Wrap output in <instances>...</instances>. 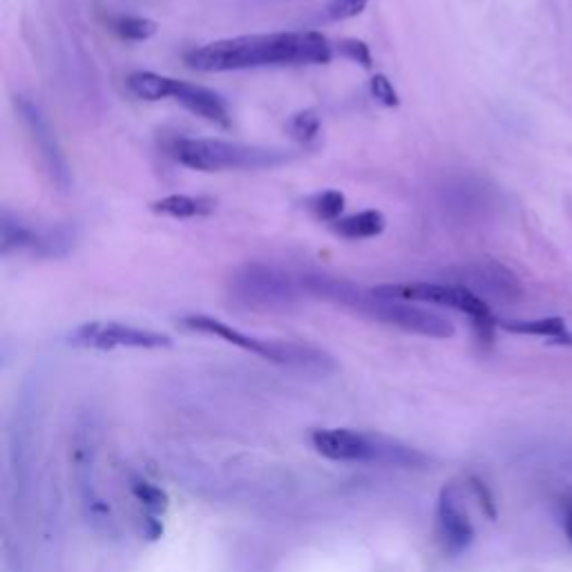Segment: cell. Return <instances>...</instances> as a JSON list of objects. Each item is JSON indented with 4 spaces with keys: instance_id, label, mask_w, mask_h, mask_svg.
I'll use <instances>...</instances> for the list:
<instances>
[{
    "instance_id": "obj_9",
    "label": "cell",
    "mask_w": 572,
    "mask_h": 572,
    "mask_svg": "<svg viewBox=\"0 0 572 572\" xmlns=\"http://www.w3.org/2000/svg\"><path fill=\"white\" fill-rule=\"evenodd\" d=\"M16 110L21 114L27 130H30V137L38 150V157H41L52 184L56 186V190H61V193H68L72 188V173L68 159H65L63 150L59 146V139H56L54 130L50 128V123H47L45 114L32 99L27 97H16Z\"/></svg>"
},
{
    "instance_id": "obj_18",
    "label": "cell",
    "mask_w": 572,
    "mask_h": 572,
    "mask_svg": "<svg viewBox=\"0 0 572 572\" xmlns=\"http://www.w3.org/2000/svg\"><path fill=\"white\" fill-rule=\"evenodd\" d=\"M503 331L517 333V336H537L548 338L550 342L568 333V324L564 318H539V320H503L499 322Z\"/></svg>"
},
{
    "instance_id": "obj_26",
    "label": "cell",
    "mask_w": 572,
    "mask_h": 572,
    "mask_svg": "<svg viewBox=\"0 0 572 572\" xmlns=\"http://www.w3.org/2000/svg\"><path fill=\"white\" fill-rule=\"evenodd\" d=\"M470 485L476 494V499H479V503H481L483 512L488 514L490 519H497V505H494V497H492V492L488 490V485H485L479 476H470Z\"/></svg>"
},
{
    "instance_id": "obj_5",
    "label": "cell",
    "mask_w": 572,
    "mask_h": 572,
    "mask_svg": "<svg viewBox=\"0 0 572 572\" xmlns=\"http://www.w3.org/2000/svg\"><path fill=\"white\" fill-rule=\"evenodd\" d=\"M173 155L181 166L217 173V170H260L282 166L291 161L289 150L260 148L249 143L224 139H179L173 146Z\"/></svg>"
},
{
    "instance_id": "obj_2",
    "label": "cell",
    "mask_w": 572,
    "mask_h": 572,
    "mask_svg": "<svg viewBox=\"0 0 572 572\" xmlns=\"http://www.w3.org/2000/svg\"><path fill=\"white\" fill-rule=\"evenodd\" d=\"M304 293L318 300H327L354 311L356 316L374 320L387 327L403 329L416 336L445 340L454 336V324L436 311L416 307L414 302H403L394 298H383L374 289L349 282L345 278H333L324 273H307L300 278Z\"/></svg>"
},
{
    "instance_id": "obj_19",
    "label": "cell",
    "mask_w": 572,
    "mask_h": 572,
    "mask_svg": "<svg viewBox=\"0 0 572 572\" xmlns=\"http://www.w3.org/2000/svg\"><path fill=\"white\" fill-rule=\"evenodd\" d=\"M307 208L322 222H338L345 211V195L340 190H322L307 199Z\"/></svg>"
},
{
    "instance_id": "obj_14",
    "label": "cell",
    "mask_w": 572,
    "mask_h": 572,
    "mask_svg": "<svg viewBox=\"0 0 572 572\" xmlns=\"http://www.w3.org/2000/svg\"><path fill=\"white\" fill-rule=\"evenodd\" d=\"M38 242H41V228H32L9 211L3 213V222H0V249H3V255L18 251H30L36 255Z\"/></svg>"
},
{
    "instance_id": "obj_16",
    "label": "cell",
    "mask_w": 572,
    "mask_h": 572,
    "mask_svg": "<svg viewBox=\"0 0 572 572\" xmlns=\"http://www.w3.org/2000/svg\"><path fill=\"white\" fill-rule=\"evenodd\" d=\"M387 228V219L380 211H362L349 217H340L331 224V231L345 237V240H371V237L383 235Z\"/></svg>"
},
{
    "instance_id": "obj_6",
    "label": "cell",
    "mask_w": 572,
    "mask_h": 572,
    "mask_svg": "<svg viewBox=\"0 0 572 572\" xmlns=\"http://www.w3.org/2000/svg\"><path fill=\"white\" fill-rule=\"evenodd\" d=\"M311 445L324 459L336 463H387L409 467L423 461V456L416 450H409L407 445L347 427L313 429Z\"/></svg>"
},
{
    "instance_id": "obj_7",
    "label": "cell",
    "mask_w": 572,
    "mask_h": 572,
    "mask_svg": "<svg viewBox=\"0 0 572 572\" xmlns=\"http://www.w3.org/2000/svg\"><path fill=\"white\" fill-rule=\"evenodd\" d=\"M383 298H394L403 302L418 304H436V307H447L465 313L470 318L483 345H490L494 340V329L499 322L494 320L490 304L481 300L474 291L465 289L461 284H434V282H403V284H383L374 289Z\"/></svg>"
},
{
    "instance_id": "obj_21",
    "label": "cell",
    "mask_w": 572,
    "mask_h": 572,
    "mask_svg": "<svg viewBox=\"0 0 572 572\" xmlns=\"http://www.w3.org/2000/svg\"><path fill=\"white\" fill-rule=\"evenodd\" d=\"M112 30L126 41H148L157 34V23L141 16H117L112 21Z\"/></svg>"
},
{
    "instance_id": "obj_22",
    "label": "cell",
    "mask_w": 572,
    "mask_h": 572,
    "mask_svg": "<svg viewBox=\"0 0 572 572\" xmlns=\"http://www.w3.org/2000/svg\"><path fill=\"white\" fill-rule=\"evenodd\" d=\"M289 135L300 143L316 141L320 135V117L316 110H302L289 121Z\"/></svg>"
},
{
    "instance_id": "obj_10",
    "label": "cell",
    "mask_w": 572,
    "mask_h": 572,
    "mask_svg": "<svg viewBox=\"0 0 572 572\" xmlns=\"http://www.w3.org/2000/svg\"><path fill=\"white\" fill-rule=\"evenodd\" d=\"M465 289L474 291L485 302H499V304H512L523 295V286L510 266H505L492 257H483L465 264L459 269V282Z\"/></svg>"
},
{
    "instance_id": "obj_12",
    "label": "cell",
    "mask_w": 572,
    "mask_h": 572,
    "mask_svg": "<svg viewBox=\"0 0 572 572\" xmlns=\"http://www.w3.org/2000/svg\"><path fill=\"white\" fill-rule=\"evenodd\" d=\"M170 99H175L186 110L206 119L208 123H213V126L231 128V112L226 108V101L219 97L217 92L204 88V85L173 79Z\"/></svg>"
},
{
    "instance_id": "obj_24",
    "label": "cell",
    "mask_w": 572,
    "mask_h": 572,
    "mask_svg": "<svg viewBox=\"0 0 572 572\" xmlns=\"http://www.w3.org/2000/svg\"><path fill=\"white\" fill-rule=\"evenodd\" d=\"M369 92H371V99L380 103V106H385V108H396L400 103V97L394 88V83L389 81L385 74H376L374 79L369 81Z\"/></svg>"
},
{
    "instance_id": "obj_8",
    "label": "cell",
    "mask_w": 572,
    "mask_h": 572,
    "mask_svg": "<svg viewBox=\"0 0 572 572\" xmlns=\"http://www.w3.org/2000/svg\"><path fill=\"white\" fill-rule=\"evenodd\" d=\"M68 342L72 347L97 349V351L173 347V338L166 336V333L132 327V324L123 322H85L70 333Z\"/></svg>"
},
{
    "instance_id": "obj_20",
    "label": "cell",
    "mask_w": 572,
    "mask_h": 572,
    "mask_svg": "<svg viewBox=\"0 0 572 572\" xmlns=\"http://www.w3.org/2000/svg\"><path fill=\"white\" fill-rule=\"evenodd\" d=\"M132 494L152 517H159L168 508V494L146 479H132Z\"/></svg>"
},
{
    "instance_id": "obj_17",
    "label": "cell",
    "mask_w": 572,
    "mask_h": 572,
    "mask_svg": "<svg viewBox=\"0 0 572 572\" xmlns=\"http://www.w3.org/2000/svg\"><path fill=\"white\" fill-rule=\"evenodd\" d=\"M128 90L143 101H161L170 99V88H173V76H164L157 72H132L126 79Z\"/></svg>"
},
{
    "instance_id": "obj_15",
    "label": "cell",
    "mask_w": 572,
    "mask_h": 572,
    "mask_svg": "<svg viewBox=\"0 0 572 572\" xmlns=\"http://www.w3.org/2000/svg\"><path fill=\"white\" fill-rule=\"evenodd\" d=\"M215 199L211 197H190V195H168L150 204V211L173 219H193L215 213Z\"/></svg>"
},
{
    "instance_id": "obj_27",
    "label": "cell",
    "mask_w": 572,
    "mask_h": 572,
    "mask_svg": "<svg viewBox=\"0 0 572 572\" xmlns=\"http://www.w3.org/2000/svg\"><path fill=\"white\" fill-rule=\"evenodd\" d=\"M564 528H566V537H568V541L572 543V510L568 512V517H566V523H564Z\"/></svg>"
},
{
    "instance_id": "obj_23",
    "label": "cell",
    "mask_w": 572,
    "mask_h": 572,
    "mask_svg": "<svg viewBox=\"0 0 572 572\" xmlns=\"http://www.w3.org/2000/svg\"><path fill=\"white\" fill-rule=\"evenodd\" d=\"M369 0H329L327 7H324V18L327 21H349V18H356L365 12Z\"/></svg>"
},
{
    "instance_id": "obj_3",
    "label": "cell",
    "mask_w": 572,
    "mask_h": 572,
    "mask_svg": "<svg viewBox=\"0 0 572 572\" xmlns=\"http://www.w3.org/2000/svg\"><path fill=\"white\" fill-rule=\"evenodd\" d=\"M181 327L195 333H202V336H213L228 342L242 351H249V354L260 356L275 365H289V367H300V369H316V371H329L333 369V358L318 347L302 345V342H291V340H262L249 336L240 329L231 327L217 318L204 316V313H190V316L181 318Z\"/></svg>"
},
{
    "instance_id": "obj_13",
    "label": "cell",
    "mask_w": 572,
    "mask_h": 572,
    "mask_svg": "<svg viewBox=\"0 0 572 572\" xmlns=\"http://www.w3.org/2000/svg\"><path fill=\"white\" fill-rule=\"evenodd\" d=\"M445 206L456 215L472 217L481 213L485 206H490L488 190L476 181L459 179L445 188Z\"/></svg>"
},
{
    "instance_id": "obj_4",
    "label": "cell",
    "mask_w": 572,
    "mask_h": 572,
    "mask_svg": "<svg viewBox=\"0 0 572 572\" xmlns=\"http://www.w3.org/2000/svg\"><path fill=\"white\" fill-rule=\"evenodd\" d=\"M304 295L302 282L291 278L278 266L246 262L228 278V298L235 307L257 313L289 311Z\"/></svg>"
},
{
    "instance_id": "obj_25",
    "label": "cell",
    "mask_w": 572,
    "mask_h": 572,
    "mask_svg": "<svg viewBox=\"0 0 572 572\" xmlns=\"http://www.w3.org/2000/svg\"><path fill=\"white\" fill-rule=\"evenodd\" d=\"M338 52L340 56H345L351 63H358L362 68L369 70L374 65V59H371L369 45L365 41H358V38H345V41L338 43Z\"/></svg>"
},
{
    "instance_id": "obj_11",
    "label": "cell",
    "mask_w": 572,
    "mask_h": 572,
    "mask_svg": "<svg viewBox=\"0 0 572 572\" xmlns=\"http://www.w3.org/2000/svg\"><path fill=\"white\" fill-rule=\"evenodd\" d=\"M436 532L445 552L461 555L474 541V526L456 485H445L436 505Z\"/></svg>"
},
{
    "instance_id": "obj_1",
    "label": "cell",
    "mask_w": 572,
    "mask_h": 572,
    "mask_svg": "<svg viewBox=\"0 0 572 572\" xmlns=\"http://www.w3.org/2000/svg\"><path fill=\"white\" fill-rule=\"evenodd\" d=\"M333 59V45L320 32L246 34L206 43L186 54L197 72H235L278 68V65H324Z\"/></svg>"
}]
</instances>
